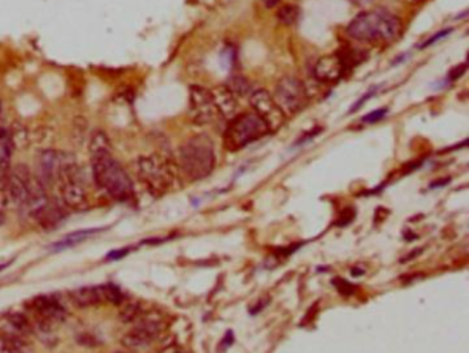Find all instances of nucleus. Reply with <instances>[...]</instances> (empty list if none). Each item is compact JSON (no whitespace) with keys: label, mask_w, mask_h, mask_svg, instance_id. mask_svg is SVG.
Listing matches in <instances>:
<instances>
[{"label":"nucleus","mask_w":469,"mask_h":353,"mask_svg":"<svg viewBox=\"0 0 469 353\" xmlns=\"http://www.w3.org/2000/svg\"><path fill=\"white\" fill-rule=\"evenodd\" d=\"M402 32L401 19L384 8L358 14L347 26L350 37L366 43H391Z\"/></svg>","instance_id":"nucleus-1"},{"label":"nucleus","mask_w":469,"mask_h":353,"mask_svg":"<svg viewBox=\"0 0 469 353\" xmlns=\"http://www.w3.org/2000/svg\"><path fill=\"white\" fill-rule=\"evenodd\" d=\"M95 183L112 198L126 202L134 196V184L126 170L112 154L91 159Z\"/></svg>","instance_id":"nucleus-2"},{"label":"nucleus","mask_w":469,"mask_h":353,"mask_svg":"<svg viewBox=\"0 0 469 353\" xmlns=\"http://www.w3.org/2000/svg\"><path fill=\"white\" fill-rule=\"evenodd\" d=\"M215 152L211 139L197 135L189 139L179 150V165L183 174L191 180L208 176L215 168Z\"/></svg>","instance_id":"nucleus-3"},{"label":"nucleus","mask_w":469,"mask_h":353,"mask_svg":"<svg viewBox=\"0 0 469 353\" xmlns=\"http://www.w3.org/2000/svg\"><path fill=\"white\" fill-rule=\"evenodd\" d=\"M267 134L269 128L263 120L253 112H245L230 120L224 132V148L237 152Z\"/></svg>","instance_id":"nucleus-4"},{"label":"nucleus","mask_w":469,"mask_h":353,"mask_svg":"<svg viewBox=\"0 0 469 353\" xmlns=\"http://www.w3.org/2000/svg\"><path fill=\"white\" fill-rule=\"evenodd\" d=\"M137 175L152 192L162 194L173 185L176 171L166 159L161 156H146L137 161Z\"/></svg>","instance_id":"nucleus-5"},{"label":"nucleus","mask_w":469,"mask_h":353,"mask_svg":"<svg viewBox=\"0 0 469 353\" xmlns=\"http://www.w3.org/2000/svg\"><path fill=\"white\" fill-rule=\"evenodd\" d=\"M274 99L285 116H295L300 113L307 105V92L303 83L292 76L280 80Z\"/></svg>","instance_id":"nucleus-6"},{"label":"nucleus","mask_w":469,"mask_h":353,"mask_svg":"<svg viewBox=\"0 0 469 353\" xmlns=\"http://www.w3.org/2000/svg\"><path fill=\"white\" fill-rule=\"evenodd\" d=\"M189 117L197 125H208L222 116L213 102L209 90L201 85H191L189 90Z\"/></svg>","instance_id":"nucleus-7"},{"label":"nucleus","mask_w":469,"mask_h":353,"mask_svg":"<svg viewBox=\"0 0 469 353\" xmlns=\"http://www.w3.org/2000/svg\"><path fill=\"white\" fill-rule=\"evenodd\" d=\"M249 102L253 108V113H256L267 125L269 132L278 131L284 125L287 116L269 91L258 90L252 92Z\"/></svg>","instance_id":"nucleus-8"},{"label":"nucleus","mask_w":469,"mask_h":353,"mask_svg":"<svg viewBox=\"0 0 469 353\" xmlns=\"http://www.w3.org/2000/svg\"><path fill=\"white\" fill-rule=\"evenodd\" d=\"M73 165L75 160L70 156L55 150H44L39 157V180L44 185L54 184Z\"/></svg>","instance_id":"nucleus-9"},{"label":"nucleus","mask_w":469,"mask_h":353,"mask_svg":"<svg viewBox=\"0 0 469 353\" xmlns=\"http://www.w3.org/2000/svg\"><path fill=\"white\" fill-rule=\"evenodd\" d=\"M29 311L36 316L37 325L44 330H50L54 325L61 323L65 318L64 307L50 296H39L28 303Z\"/></svg>","instance_id":"nucleus-10"},{"label":"nucleus","mask_w":469,"mask_h":353,"mask_svg":"<svg viewBox=\"0 0 469 353\" xmlns=\"http://www.w3.org/2000/svg\"><path fill=\"white\" fill-rule=\"evenodd\" d=\"M161 330H162L161 321L146 318L145 321H141L131 332L123 336L122 344L124 348L130 351L144 350L156 340Z\"/></svg>","instance_id":"nucleus-11"},{"label":"nucleus","mask_w":469,"mask_h":353,"mask_svg":"<svg viewBox=\"0 0 469 353\" xmlns=\"http://www.w3.org/2000/svg\"><path fill=\"white\" fill-rule=\"evenodd\" d=\"M6 176V188L11 202H14V205L19 208H23L29 195V187L33 175L26 167L17 165L14 170L8 171Z\"/></svg>","instance_id":"nucleus-12"},{"label":"nucleus","mask_w":469,"mask_h":353,"mask_svg":"<svg viewBox=\"0 0 469 353\" xmlns=\"http://www.w3.org/2000/svg\"><path fill=\"white\" fill-rule=\"evenodd\" d=\"M347 72L345 65L338 52L320 57L314 66V76L318 81L325 84L337 83Z\"/></svg>","instance_id":"nucleus-13"},{"label":"nucleus","mask_w":469,"mask_h":353,"mask_svg":"<svg viewBox=\"0 0 469 353\" xmlns=\"http://www.w3.org/2000/svg\"><path fill=\"white\" fill-rule=\"evenodd\" d=\"M61 196L64 203L70 209L80 210L87 206V192L76 176L61 180Z\"/></svg>","instance_id":"nucleus-14"},{"label":"nucleus","mask_w":469,"mask_h":353,"mask_svg":"<svg viewBox=\"0 0 469 353\" xmlns=\"http://www.w3.org/2000/svg\"><path fill=\"white\" fill-rule=\"evenodd\" d=\"M211 94L222 117L231 120L233 117L237 116L238 99L237 95L227 85H219L213 88Z\"/></svg>","instance_id":"nucleus-15"},{"label":"nucleus","mask_w":469,"mask_h":353,"mask_svg":"<svg viewBox=\"0 0 469 353\" xmlns=\"http://www.w3.org/2000/svg\"><path fill=\"white\" fill-rule=\"evenodd\" d=\"M70 299L77 307H82V308H87V307H93V305L104 303L101 286H86V288L76 289L70 293Z\"/></svg>","instance_id":"nucleus-16"},{"label":"nucleus","mask_w":469,"mask_h":353,"mask_svg":"<svg viewBox=\"0 0 469 353\" xmlns=\"http://www.w3.org/2000/svg\"><path fill=\"white\" fill-rule=\"evenodd\" d=\"M14 143L8 130H0V177H4L11 165V157L14 153Z\"/></svg>","instance_id":"nucleus-17"},{"label":"nucleus","mask_w":469,"mask_h":353,"mask_svg":"<svg viewBox=\"0 0 469 353\" xmlns=\"http://www.w3.org/2000/svg\"><path fill=\"white\" fill-rule=\"evenodd\" d=\"M101 231H102L101 228H91V230H80V231L72 232V234L64 236L62 239H59L58 242L52 243L51 245V250L52 252H61V250H65V249H70V248L82 243L83 241L88 239L94 234L101 232Z\"/></svg>","instance_id":"nucleus-18"},{"label":"nucleus","mask_w":469,"mask_h":353,"mask_svg":"<svg viewBox=\"0 0 469 353\" xmlns=\"http://www.w3.org/2000/svg\"><path fill=\"white\" fill-rule=\"evenodd\" d=\"M88 152L91 159H97L101 156L112 154V145L108 135L102 131H97L93 134L88 145Z\"/></svg>","instance_id":"nucleus-19"},{"label":"nucleus","mask_w":469,"mask_h":353,"mask_svg":"<svg viewBox=\"0 0 469 353\" xmlns=\"http://www.w3.org/2000/svg\"><path fill=\"white\" fill-rule=\"evenodd\" d=\"M4 321H6L8 327H11L12 330L18 332L19 334H22L25 337H29L33 333V325L28 319V316H25L23 314L10 312L4 316Z\"/></svg>","instance_id":"nucleus-20"},{"label":"nucleus","mask_w":469,"mask_h":353,"mask_svg":"<svg viewBox=\"0 0 469 353\" xmlns=\"http://www.w3.org/2000/svg\"><path fill=\"white\" fill-rule=\"evenodd\" d=\"M102 290V297H104V303H109L113 305H120L124 301V294L122 293V290L115 286V285H102L101 286Z\"/></svg>","instance_id":"nucleus-21"},{"label":"nucleus","mask_w":469,"mask_h":353,"mask_svg":"<svg viewBox=\"0 0 469 353\" xmlns=\"http://www.w3.org/2000/svg\"><path fill=\"white\" fill-rule=\"evenodd\" d=\"M299 15H300V11L296 6H291V4H287V6H283L278 12H277V18L281 23L284 25H294L298 22L299 19Z\"/></svg>","instance_id":"nucleus-22"},{"label":"nucleus","mask_w":469,"mask_h":353,"mask_svg":"<svg viewBox=\"0 0 469 353\" xmlns=\"http://www.w3.org/2000/svg\"><path fill=\"white\" fill-rule=\"evenodd\" d=\"M141 315V307L138 303H131V304H127L124 307V310L122 311L120 314V319L124 322V323H131V322H135L138 321Z\"/></svg>","instance_id":"nucleus-23"},{"label":"nucleus","mask_w":469,"mask_h":353,"mask_svg":"<svg viewBox=\"0 0 469 353\" xmlns=\"http://www.w3.org/2000/svg\"><path fill=\"white\" fill-rule=\"evenodd\" d=\"M227 87H229L236 95H244V94L248 91V88H249L247 80H244L242 77H234V79L230 81V84H229Z\"/></svg>","instance_id":"nucleus-24"},{"label":"nucleus","mask_w":469,"mask_h":353,"mask_svg":"<svg viewBox=\"0 0 469 353\" xmlns=\"http://www.w3.org/2000/svg\"><path fill=\"white\" fill-rule=\"evenodd\" d=\"M387 112H388L387 109H379V110H374V112L366 114L362 120H363L365 123H376V121L383 120L384 116L387 114Z\"/></svg>","instance_id":"nucleus-25"},{"label":"nucleus","mask_w":469,"mask_h":353,"mask_svg":"<svg viewBox=\"0 0 469 353\" xmlns=\"http://www.w3.org/2000/svg\"><path fill=\"white\" fill-rule=\"evenodd\" d=\"M234 61H236V51L233 48H227L223 51L222 54V62L224 66L227 68H231L234 65Z\"/></svg>","instance_id":"nucleus-26"},{"label":"nucleus","mask_w":469,"mask_h":353,"mask_svg":"<svg viewBox=\"0 0 469 353\" xmlns=\"http://www.w3.org/2000/svg\"><path fill=\"white\" fill-rule=\"evenodd\" d=\"M467 69H468V66H467V63H461V65H459V66H456V68H453L452 70H450V73H449V79L452 80V81H454V80H457V79H460L466 72H467Z\"/></svg>","instance_id":"nucleus-27"},{"label":"nucleus","mask_w":469,"mask_h":353,"mask_svg":"<svg viewBox=\"0 0 469 353\" xmlns=\"http://www.w3.org/2000/svg\"><path fill=\"white\" fill-rule=\"evenodd\" d=\"M130 252H131V248H124V249L113 250V252H111V253L106 256V260H120V259L126 257Z\"/></svg>","instance_id":"nucleus-28"},{"label":"nucleus","mask_w":469,"mask_h":353,"mask_svg":"<svg viewBox=\"0 0 469 353\" xmlns=\"http://www.w3.org/2000/svg\"><path fill=\"white\" fill-rule=\"evenodd\" d=\"M450 32H452V29H445V30H442V32H439V33H438V34H435V36H434V37H431V39H430V40H428V41H427V43H424V44H423V46H421V47H423V48H424V47H428V46H431V44H434V43H435V41H438V40H439V39H442V37H445V36H448V34H449V33H450Z\"/></svg>","instance_id":"nucleus-29"},{"label":"nucleus","mask_w":469,"mask_h":353,"mask_svg":"<svg viewBox=\"0 0 469 353\" xmlns=\"http://www.w3.org/2000/svg\"><path fill=\"white\" fill-rule=\"evenodd\" d=\"M263 1V4L267 7V8H273V7H276L281 0H262Z\"/></svg>","instance_id":"nucleus-30"},{"label":"nucleus","mask_w":469,"mask_h":353,"mask_svg":"<svg viewBox=\"0 0 469 353\" xmlns=\"http://www.w3.org/2000/svg\"><path fill=\"white\" fill-rule=\"evenodd\" d=\"M1 120H3V102L0 99V123H1Z\"/></svg>","instance_id":"nucleus-31"},{"label":"nucleus","mask_w":469,"mask_h":353,"mask_svg":"<svg viewBox=\"0 0 469 353\" xmlns=\"http://www.w3.org/2000/svg\"><path fill=\"white\" fill-rule=\"evenodd\" d=\"M413 1H417V3H423V1H427V0H413Z\"/></svg>","instance_id":"nucleus-32"},{"label":"nucleus","mask_w":469,"mask_h":353,"mask_svg":"<svg viewBox=\"0 0 469 353\" xmlns=\"http://www.w3.org/2000/svg\"><path fill=\"white\" fill-rule=\"evenodd\" d=\"M175 353H183V352H175Z\"/></svg>","instance_id":"nucleus-33"},{"label":"nucleus","mask_w":469,"mask_h":353,"mask_svg":"<svg viewBox=\"0 0 469 353\" xmlns=\"http://www.w3.org/2000/svg\"><path fill=\"white\" fill-rule=\"evenodd\" d=\"M0 130H1V125H0Z\"/></svg>","instance_id":"nucleus-34"},{"label":"nucleus","mask_w":469,"mask_h":353,"mask_svg":"<svg viewBox=\"0 0 469 353\" xmlns=\"http://www.w3.org/2000/svg\"><path fill=\"white\" fill-rule=\"evenodd\" d=\"M117 353H123V352H117Z\"/></svg>","instance_id":"nucleus-35"}]
</instances>
